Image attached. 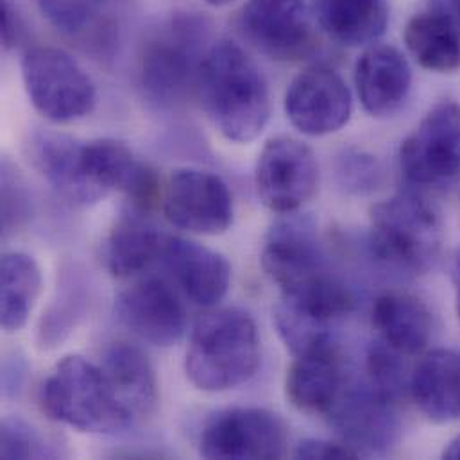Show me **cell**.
I'll return each instance as SVG.
<instances>
[{"instance_id": "8fae6325", "label": "cell", "mask_w": 460, "mask_h": 460, "mask_svg": "<svg viewBox=\"0 0 460 460\" xmlns=\"http://www.w3.org/2000/svg\"><path fill=\"white\" fill-rule=\"evenodd\" d=\"M165 219L180 230L217 236L233 225V196L228 185L214 172L178 169L162 192Z\"/></svg>"}, {"instance_id": "8d00e7d4", "label": "cell", "mask_w": 460, "mask_h": 460, "mask_svg": "<svg viewBox=\"0 0 460 460\" xmlns=\"http://www.w3.org/2000/svg\"><path fill=\"white\" fill-rule=\"evenodd\" d=\"M443 459L460 460V436L452 439L443 452Z\"/></svg>"}, {"instance_id": "f1b7e54d", "label": "cell", "mask_w": 460, "mask_h": 460, "mask_svg": "<svg viewBox=\"0 0 460 460\" xmlns=\"http://www.w3.org/2000/svg\"><path fill=\"white\" fill-rule=\"evenodd\" d=\"M2 459H43L56 457V448L32 425L18 418H5L2 421Z\"/></svg>"}, {"instance_id": "6da1fadb", "label": "cell", "mask_w": 460, "mask_h": 460, "mask_svg": "<svg viewBox=\"0 0 460 460\" xmlns=\"http://www.w3.org/2000/svg\"><path fill=\"white\" fill-rule=\"evenodd\" d=\"M196 90L212 124L234 144L258 138L270 119V93L261 70L230 40L207 50Z\"/></svg>"}, {"instance_id": "ffe728a7", "label": "cell", "mask_w": 460, "mask_h": 460, "mask_svg": "<svg viewBox=\"0 0 460 460\" xmlns=\"http://www.w3.org/2000/svg\"><path fill=\"white\" fill-rule=\"evenodd\" d=\"M346 387V371L337 346L296 357L285 378L287 400L306 414L328 416Z\"/></svg>"}, {"instance_id": "ac0fdd59", "label": "cell", "mask_w": 460, "mask_h": 460, "mask_svg": "<svg viewBox=\"0 0 460 460\" xmlns=\"http://www.w3.org/2000/svg\"><path fill=\"white\" fill-rule=\"evenodd\" d=\"M162 261L183 294L199 306H216L230 288L231 265L225 254L187 240L167 236Z\"/></svg>"}, {"instance_id": "83f0119b", "label": "cell", "mask_w": 460, "mask_h": 460, "mask_svg": "<svg viewBox=\"0 0 460 460\" xmlns=\"http://www.w3.org/2000/svg\"><path fill=\"white\" fill-rule=\"evenodd\" d=\"M367 384L380 394L398 402L405 389V367L400 353L384 342H376L367 349L366 357Z\"/></svg>"}, {"instance_id": "f546056e", "label": "cell", "mask_w": 460, "mask_h": 460, "mask_svg": "<svg viewBox=\"0 0 460 460\" xmlns=\"http://www.w3.org/2000/svg\"><path fill=\"white\" fill-rule=\"evenodd\" d=\"M101 0H38L47 22L66 36H86L95 23Z\"/></svg>"}, {"instance_id": "603a6c76", "label": "cell", "mask_w": 460, "mask_h": 460, "mask_svg": "<svg viewBox=\"0 0 460 460\" xmlns=\"http://www.w3.org/2000/svg\"><path fill=\"white\" fill-rule=\"evenodd\" d=\"M373 324L382 342L400 355L421 353L432 337L429 306L409 292H385L373 305Z\"/></svg>"}, {"instance_id": "277c9868", "label": "cell", "mask_w": 460, "mask_h": 460, "mask_svg": "<svg viewBox=\"0 0 460 460\" xmlns=\"http://www.w3.org/2000/svg\"><path fill=\"white\" fill-rule=\"evenodd\" d=\"M371 249L387 265L425 274L439 260L443 223L418 192L405 190L371 208Z\"/></svg>"}, {"instance_id": "30bf717a", "label": "cell", "mask_w": 460, "mask_h": 460, "mask_svg": "<svg viewBox=\"0 0 460 460\" xmlns=\"http://www.w3.org/2000/svg\"><path fill=\"white\" fill-rule=\"evenodd\" d=\"M254 185L260 201L274 214H294L317 192L319 165L314 151L297 138H270L256 164Z\"/></svg>"}, {"instance_id": "9c48e42d", "label": "cell", "mask_w": 460, "mask_h": 460, "mask_svg": "<svg viewBox=\"0 0 460 460\" xmlns=\"http://www.w3.org/2000/svg\"><path fill=\"white\" fill-rule=\"evenodd\" d=\"M287 445V425L278 414L258 407H234L205 423L199 454L210 460L281 459Z\"/></svg>"}, {"instance_id": "4316f807", "label": "cell", "mask_w": 460, "mask_h": 460, "mask_svg": "<svg viewBox=\"0 0 460 460\" xmlns=\"http://www.w3.org/2000/svg\"><path fill=\"white\" fill-rule=\"evenodd\" d=\"M2 328L5 333L20 332L38 301L41 292V272L32 256L13 251L2 256Z\"/></svg>"}, {"instance_id": "2e32d148", "label": "cell", "mask_w": 460, "mask_h": 460, "mask_svg": "<svg viewBox=\"0 0 460 460\" xmlns=\"http://www.w3.org/2000/svg\"><path fill=\"white\" fill-rule=\"evenodd\" d=\"M120 323L138 339L171 348L187 332V310L174 288L160 278H147L126 288L117 299Z\"/></svg>"}, {"instance_id": "9a60e30c", "label": "cell", "mask_w": 460, "mask_h": 460, "mask_svg": "<svg viewBox=\"0 0 460 460\" xmlns=\"http://www.w3.org/2000/svg\"><path fill=\"white\" fill-rule=\"evenodd\" d=\"M83 164L95 187L106 194L110 190L126 194L135 210L146 214L162 203L164 187L156 171L140 162L126 144L113 138L84 142Z\"/></svg>"}, {"instance_id": "7a4b0ae2", "label": "cell", "mask_w": 460, "mask_h": 460, "mask_svg": "<svg viewBox=\"0 0 460 460\" xmlns=\"http://www.w3.org/2000/svg\"><path fill=\"white\" fill-rule=\"evenodd\" d=\"M260 358L254 319L240 308H217L196 321L185 371L198 389L223 393L249 382L258 371Z\"/></svg>"}, {"instance_id": "d590c367", "label": "cell", "mask_w": 460, "mask_h": 460, "mask_svg": "<svg viewBox=\"0 0 460 460\" xmlns=\"http://www.w3.org/2000/svg\"><path fill=\"white\" fill-rule=\"evenodd\" d=\"M434 7L450 14L460 23V0H434Z\"/></svg>"}, {"instance_id": "d6a6232c", "label": "cell", "mask_w": 460, "mask_h": 460, "mask_svg": "<svg viewBox=\"0 0 460 460\" xmlns=\"http://www.w3.org/2000/svg\"><path fill=\"white\" fill-rule=\"evenodd\" d=\"M296 457L306 460H341L357 459L362 456L355 452L351 447H348L344 441L332 443L324 439H305L297 445Z\"/></svg>"}, {"instance_id": "cb8c5ba5", "label": "cell", "mask_w": 460, "mask_h": 460, "mask_svg": "<svg viewBox=\"0 0 460 460\" xmlns=\"http://www.w3.org/2000/svg\"><path fill=\"white\" fill-rule=\"evenodd\" d=\"M124 216L102 243V261L113 278H131L162 260L165 234L156 230L142 212Z\"/></svg>"}, {"instance_id": "44dd1931", "label": "cell", "mask_w": 460, "mask_h": 460, "mask_svg": "<svg viewBox=\"0 0 460 460\" xmlns=\"http://www.w3.org/2000/svg\"><path fill=\"white\" fill-rule=\"evenodd\" d=\"M133 421L149 418L158 405V380L149 358L128 342L110 344L99 364Z\"/></svg>"}, {"instance_id": "52a82bcc", "label": "cell", "mask_w": 460, "mask_h": 460, "mask_svg": "<svg viewBox=\"0 0 460 460\" xmlns=\"http://www.w3.org/2000/svg\"><path fill=\"white\" fill-rule=\"evenodd\" d=\"M260 263L281 294L301 292L332 276L315 221L296 212L267 231Z\"/></svg>"}, {"instance_id": "4fadbf2b", "label": "cell", "mask_w": 460, "mask_h": 460, "mask_svg": "<svg viewBox=\"0 0 460 460\" xmlns=\"http://www.w3.org/2000/svg\"><path fill=\"white\" fill-rule=\"evenodd\" d=\"M240 27L261 54L278 61H296L314 50L312 18L305 0H245Z\"/></svg>"}, {"instance_id": "1f68e13d", "label": "cell", "mask_w": 460, "mask_h": 460, "mask_svg": "<svg viewBox=\"0 0 460 460\" xmlns=\"http://www.w3.org/2000/svg\"><path fill=\"white\" fill-rule=\"evenodd\" d=\"M31 216V198L23 178L5 160L2 165V231H16Z\"/></svg>"}, {"instance_id": "d4e9b609", "label": "cell", "mask_w": 460, "mask_h": 460, "mask_svg": "<svg viewBox=\"0 0 460 460\" xmlns=\"http://www.w3.org/2000/svg\"><path fill=\"white\" fill-rule=\"evenodd\" d=\"M312 13L319 27L346 47L375 43L389 25L385 0H312Z\"/></svg>"}, {"instance_id": "d6986e66", "label": "cell", "mask_w": 460, "mask_h": 460, "mask_svg": "<svg viewBox=\"0 0 460 460\" xmlns=\"http://www.w3.org/2000/svg\"><path fill=\"white\" fill-rule=\"evenodd\" d=\"M355 84L364 110L376 119L398 113L412 88V70L402 50L371 45L357 61Z\"/></svg>"}, {"instance_id": "e0dca14e", "label": "cell", "mask_w": 460, "mask_h": 460, "mask_svg": "<svg viewBox=\"0 0 460 460\" xmlns=\"http://www.w3.org/2000/svg\"><path fill=\"white\" fill-rule=\"evenodd\" d=\"M83 144L54 131H38L27 144L29 160L38 174L58 196L75 207L95 205L106 196L84 172Z\"/></svg>"}, {"instance_id": "4dcf8cb0", "label": "cell", "mask_w": 460, "mask_h": 460, "mask_svg": "<svg viewBox=\"0 0 460 460\" xmlns=\"http://www.w3.org/2000/svg\"><path fill=\"white\" fill-rule=\"evenodd\" d=\"M337 180L342 189L353 194L375 190L382 180V169L375 156L360 149H348L337 156Z\"/></svg>"}, {"instance_id": "e575fe53", "label": "cell", "mask_w": 460, "mask_h": 460, "mask_svg": "<svg viewBox=\"0 0 460 460\" xmlns=\"http://www.w3.org/2000/svg\"><path fill=\"white\" fill-rule=\"evenodd\" d=\"M452 283L456 290V308H457L460 323V249L454 254V260H452Z\"/></svg>"}, {"instance_id": "484cf974", "label": "cell", "mask_w": 460, "mask_h": 460, "mask_svg": "<svg viewBox=\"0 0 460 460\" xmlns=\"http://www.w3.org/2000/svg\"><path fill=\"white\" fill-rule=\"evenodd\" d=\"M412 58L427 70L452 74L460 68V23L441 9L414 14L403 32Z\"/></svg>"}, {"instance_id": "ba28073f", "label": "cell", "mask_w": 460, "mask_h": 460, "mask_svg": "<svg viewBox=\"0 0 460 460\" xmlns=\"http://www.w3.org/2000/svg\"><path fill=\"white\" fill-rule=\"evenodd\" d=\"M400 167L414 187H445L460 176V104H436L400 147Z\"/></svg>"}, {"instance_id": "836d02e7", "label": "cell", "mask_w": 460, "mask_h": 460, "mask_svg": "<svg viewBox=\"0 0 460 460\" xmlns=\"http://www.w3.org/2000/svg\"><path fill=\"white\" fill-rule=\"evenodd\" d=\"M23 36L22 20L9 0H2V43L5 49H14Z\"/></svg>"}, {"instance_id": "5bb4252c", "label": "cell", "mask_w": 460, "mask_h": 460, "mask_svg": "<svg viewBox=\"0 0 460 460\" xmlns=\"http://www.w3.org/2000/svg\"><path fill=\"white\" fill-rule=\"evenodd\" d=\"M341 441L360 456L387 454L402 436L396 402L375 391L369 384L346 387L328 414Z\"/></svg>"}, {"instance_id": "8992f818", "label": "cell", "mask_w": 460, "mask_h": 460, "mask_svg": "<svg viewBox=\"0 0 460 460\" xmlns=\"http://www.w3.org/2000/svg\"><path fill=\"white\" fill-rule=\"evenodd\" d=\"M22 77L34 110L47 120L68 124L90 115L97 102L92 77L63 49L38 45L22 58Z\"/></svg>"}, {"instance_id": "5b68a950", "label": "cell", "mask_w": 460, "mask_h": 460, "mask_svg": "<svg viewBox=\"0 0 460 460\" xmlns=\"http://www.w3.org/2000/svg\"><path fill=\"white\" fill-rule=\"evenodd\" d=\"M207 23L199 16L172 18L144 47L140 58V84L146 95L160 106L180 104L192 86L198 88Z\"/></svg>"}, {"instance_id": "74e56055", "label": "cell", "mask_w": 460, "mask_h": 460, "mask_svg": "<svg viewBox=\"0 0 460 460\" xmlns=\"http://www.w3.org/2000/svg\"><path fill=\"white\" fill-rule=\"evenodd\" d=\"M205 2L214 5V7H223V5H228V4L234 2V0H205Z\"/></svg>"}, {"instance_id": "3957f363", "label": "cell", "mask_w": 460, "mask_h": 460, "mask_svg": "<svg viewBox=\"0 0 460 460\" xmlns=\"http://www.w3.org/2000/svg\"><path fill=\"white\" fill-rule=\"evenodd\" d=\"M40 405L49 420L88 434H117L135 423L102 367L79 355L54 366L41 385Z\"/></svg>"}, {"instance_id": "f35d334b", "label": "cell", "mask_w": 460, "mask_h": 460, "mask_svg": "<svg viewBox=\"0 0 460 460\" xmlns=\"http://www.w3.org/2000/svg\"><path fill=\"white\" fill-rule=\"evenodd\" d=\"M101 2H106V0H101Z\"/></svg>"}, {"instance_id": "7402d4cb", "label": "cell", "mask_w": 460, "mask_h": 460, "mask_svg": "<svg viewBox=\"0 0 460 460\" xmlns=\"http://www.w3.org/2000/svg\"><path fill=\"white\" fill-rule=\"evenodd\" d=\"M411 393L420 411L436 423L460 421V351L427 353L411 376Z\"/></svg>"}, {"instance_id": "7c38bea8", "label": "cell", "mask_w": 460, "mask_h": 460, "mask_svg": "<svg viewBox=\"0 0 460 460\" xmlns=\"http://www.w3.org/2000/svg\"><path fill=\"white\" fill-rule=\"evenodd\" d=\"M283 104L290 124L306 137L341 131L353 111L349 86L337 70L326 65H315L297 74L287 88Z\"/></svg>"}]
</instances>
